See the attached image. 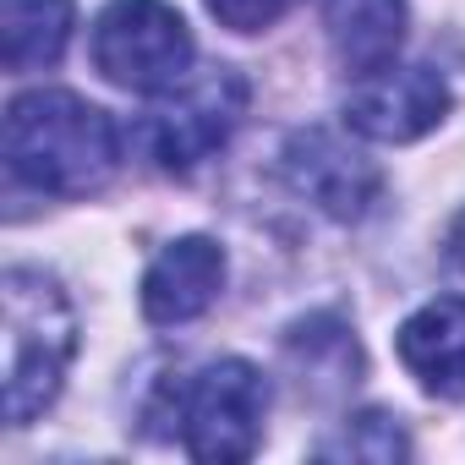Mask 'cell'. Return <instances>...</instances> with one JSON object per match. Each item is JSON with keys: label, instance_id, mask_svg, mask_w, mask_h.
I'll return each mask as SVG.
<instances>
[{"label": "cell", "instance_id": "13", "mask_svg": "<svg viewBox=\"0 0 465 465\" xmlns=\"http://www.w3.org/2000/svg\"><path fill=\"white\" fill-rule=\"evenodd\" d=\"M208 6V17L219 23V28H230V34H263V28H274L280 17H291L302 0H203Z\"/></svg>", "mask_w": 465, "mask_h": 465}, {"label": "cell", "instance_id": "1", "mask_svg": "<svg viewBox=\"0 0 465 465\" xmlns=\"http://www.w3.org/2000/svg\"><path fill=\"white\" fill-rule=\"evenodd\" d=\"M115 164H121V126L99 104L66 88H34L12 99L6 110L12 181L45 197H88L115 175Z\"/></svg>", "mask_w": 465, "mask_h": 465}, {"label": "cell", "instance_id": "3", "mask_svg": "<svg viewBox=\"0 0 465 465\" xmlns=\"http://www.w3.org/2000/svg\"><path fill=\"white\" fill-rule=\"evenodd\" d=\"M263 416H269V378L242 356L203 361L197 372L164 389V421H175L181 449L208 465L252 460L263 443Z\"/></svg>", "mask_w": 465, "mask_h": 465}, {"label": "cell", "instance_id": "8", "mask_svg": "<svg viewBox=\"0 0 465 465\" xmlns=\"http://www.w3.org/2000/svg\"><path fill=\"white\" fill-rule=\"evenodd\" d=\"M219 291H224V252H219V242L181 236L143 274V318L159 323V329L192 323V318H203L219 302Z\"/></svg>", "mask_w": 465, "mask_h": 465}, {"label": "cell", "instance_id": "12", "mask_svg": "<svg viewBox=\"0 0 465 465\" xmlns=\"http://www.w3.org/2000/svg\"><path fill=\"white\" fill-rule=\"evenodd\" d=\"M318 454H323V460L394 465V460H405V454H411V438H405L400 416H389V411H361V416H351L329 443H318Z\"/></svg>", "mask_w": 465, "mask_h": 465}, {"label": "cell", "instance_id": "4", "mask_svg": "<svg viewBox=\"0 0 465 465\" xmlns=\"http://www.w3.org/2000/svg\"><path fill=\"white\" fill-rule=\"evenodd\" d=\"M242 115H247V77L230 66H208L203 77L153 94V104L132 121V148L164 175H192L236 137Z\"/></svg>", "mask_w": 465, "mask_h": 465}, {"label": "cell", "instance_id": "9", "mask_svg": "<svg viewBox=\"0 0 465 465\" xmlns=\"http://www.w3.org/2000/svg\"><path fill=\"white\" fill-rule=\"evenodd\" d=\"M400 361L405 372L438 394V400H465V296H438L427 307H416L400 334Z\"/></svg>", "mask_w": 465, "mask_h": 465}, {"label": "cell", "instance_id": "10", "mask_svg": "<svg viewBox=\"0 0 465 465\" xmlns=\"http://www.w3.org/2000/svg\"><path fill=\"white\" fill-rule=\"evenodd\" d=\"M405 23H411L405 0H323L329 50L351 77L389 66L405 45Z\"/></svg>", "mask_w": 465, "mask_h": 465}, {"label": "cell", "instance_id": "14", "mask_svg": "<svg viewBox=\"0 0 465 465\" xmlns=\"http://www.w3.org/2000/svg\"><path fill=\"white\" fill-rule=\"evenodd\" d=\"M443 263H449V274L465 285V208H460V219L449 224V236H443Z\"/></svg>", "mask_w": 465, "mask_h": 465}, {"label": "cell", "instance_id": "6", "mask_svg": "<svg viewBox=\"0 0 465 465\" xmlns=\"http://www.w3.org/2000/svg\"><path fill=\"white\" fill-rule=\"evenodd\" d=\"M345 126L367 143H416L449 115V83L432 66H378L351 77L345 94Z\"/></svg>", "mask_w": 465, "mask_h": 465}, {"label": "cell", "instance_id": "11", "mask_svg": "<svg viewBox=\"0 0 465 465\" xmlns=\"http://www.w3.org/2000/svg\"><path fill=\"white\" fill-rule=\"evenodd\" d=\"M77 28L72 0H0V55L6 72H45L66 55Z\"/></svg>", "mask_w": 465, "mask_h": 465}, {"label": "cell", "instance_id": "5", "mask_svg": "<svg viewBox=\"0 0 465 465\" xmlns=\"http://www.w3.org/2000/svg\"><path fill=\"white\" fill-rule=\"evenodd\" d=\"M197 45L164 0H110L94 23V66L104 83L126 94H164L192 77Z\"/></svg>", "mask_w": 465, "mask_h": 465}, {"label": "cell", "instance_id": "2", "mask_svg": "<svg viewBox=\"0 0 465 465\" xmlns=\"http://www.w3.org/2000/svg\"><path fill=\"white\" fill-rule=\"evenodd\" d=\"M77 356V312L45 269H6L0 280V378H6V421H39Z\"/></svg>", "mask_w": 465, "mask_h": 465}, {"label": "cell", "instance_id": "7", "mask_svg": "<svg viewBox=\"0 0 465 465\" xmlns=\"http://www.w3.org/2000/svg\"><path fill=\"white\" fill-rule=\"evenodd\" d=\"M280 170H285L296 197H307L318 213H329L340 224L367 219L372 203L383 197V170L361 148H351L345 137H334L323 126L296 132L285 143V153H280Z\"/></svg>", "mask_w": 465, "mask_h": 465}]
</instances>
